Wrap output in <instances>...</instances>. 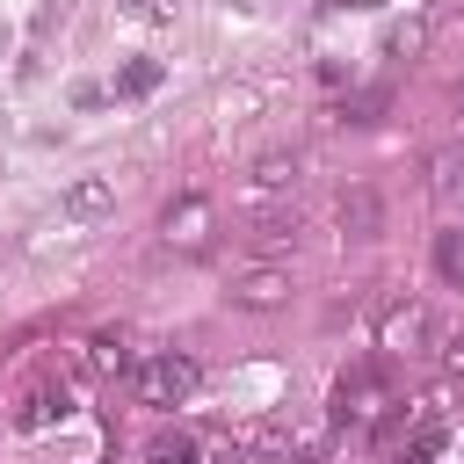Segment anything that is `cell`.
<instances>
[{
    "label": "cell",
    "mask_w": 464,
    "mask_h": 464,
    "mask_svg": "<svg viewBox=\"0 0 464 464\" xmlns=\"http://www.w3.org/2000/svg\"><path fill=\"white\" fill-rule=\"evenodd\" d=\"M435 268H442V283L464 290V232H435Z\"/></svg>",
    "instance_id": "obj_13"
},
{
    "label": "cell",
    "mask_w": 464,
    "mask_h": 464,
    "mask_svg": "<svg viewBox=\"0 0 464 464\" xmlns=\"http://www.w3.org/2000/svg\"><path fill=\"white\" fill-rule=\"evenodd\" d=\"M326 7H377V0H326Z\"/></svg>",
    "instance_id": "obj_17"
},
{
    "label": "cell",
    "mask_w": 464,
    "mask_h": 464,
    "mask_svg": "<svg viewBox=\"0 0 464 464\" xmlns=\"http://www.w3.org/2000/svg\"><path fill=\"white\" fill-rule=\"evenodd\" d=\"M341 232L348 239H377V188H348L341 196Z\"/></svg>",
    "instance_id": "obj_9"
},
{
    "label": "cell",
    "mask_w": 464,
    "mask_h": 464,
    "mask_svg": "<svg viewBox=\"0 0 464 464\" xmlns=\"http://www.w3.org/2000/svg\"><path fill=\"white\" fill-rule=\"evenodd\" d=\"M203 225H210V196H174L167 218H160L167 246H203Z\"/></svg>",
    "instance_id": "obj_7"
},
{
    "label": "cell",
    "mask_w": 464,
    "mask_h": 464,
    "mask_svg": "<svg viewBox=\"0 0 464 464\" xmlns=\"http://www.w3.org/2000/svg\"><path fill=\"white\" fill-rule=\"evenodd\" d=\"M384 406H392V392H384L377 362H355V370L334 377V428H370Z\"/></svg>",
    "instance_id": "obj_2"
},
{
    "label": "cell",
    "mask_w": 464,
    "mask_h": 464,
    "mask_svg": "<svg viewBox=\"0 0 464 464\" xmlns=\"http://www.w3.org/2000/svg\"><path fill=\"white\" fill-rule=\"evenodd\" d=\"M420 341H428V304H413V297H406V304H392V312L377 319V348H392V355H413Z\"/></svg>",
    "instance_id": "obj_5"
},
{
    "label": "cell",
    "mask_w": 464,
    "mask_h": 464,
    "mask_svg": "<svg viewBox=\"0 0 464 464\" xmlns=\"http://www.w3.org/2000/svg\"><path fill=\"white\" fill-rule=\"evenodd\" d=\"M297 152H261L254 167H246V181H239V210H290V196H297Z\"/></svg>",
    "instance_id": "obj_1"
},
{
    "label": "cell",
    "mask_w": 464,
    "mask_h": 464,
    "mask_svg": "<svg viewBox=\"0 0 464 464\" xmlns=\"http://www.w3.org/2000/svg\"><path fill=\"white\" fill-rule=\"evenodd\" d=\"M428 44V14H413V22H399V29H384V58H413Z\"/></svg>",
    "instance_id": "obj_11"
},
{
    "label": "cell",
    "mask_w": 464,
    "mask_h": 464,
    "mask_svg": "<svg viewBox=\"0 0 464 464\" xmlns=\"http://www.w3.org/2000/svg\"><path fill=\"white\" fill-rule=\"evenodd\" d=\"M152 87H160V58H130V65L116 72V94H130V102L152 94Z\"/></svg>",
    "instance_id": "obj_12"
},
{
    "label": "cell",
    "mask_w": 464,
    "mask_h": 464,
    "mask_svg": "<svg viewBox=\"0 0 464 464\" xmlns=\"http://www.w3.org/2000/svg\"><path fill=\"white\" fill-rule=\"evenodd\" d=\"M145 464H203V450L188 435H152L145 442Z\"/></svg>",
    "instance_id": "obj_10"
},
{
    "label": "cell",
    "mask_w": 464,
    "mask_h": 464,
    "mask_svg": "<svg viewBox=\"0 0 464 464\" xmlns=\"http://www.w3.org/2000/svg\"><path fill=\"white\" fill-rule=\"evenodd\" d=\"M72 413V392L58 384V377H36L29 392H22V406H14V428H51V420H65Z\"/></svg>",
    "instance_id": "obj_6"
},
{
    "label": "cell",
    "mask_w": 464,
    "mask_h": 464,
    "mask_svg": "<svg viewBox=\"0 0 464 464\" xmlns=\"http://www.w3.org/2000/svg\"><path fill=\"white\" fill-rule=\"evenodd\" d=\"M123 14H130V22H167L174 0H123Z\"/></svg>",
    "instance_id": "obj_15"
},
{
    "label": "cell",
    "mask_w": 464,
    "mask_h": 464,
    "mask_svg": "<svg viewBox=\"0 0 464 464\" xmlns=\"http://www.w3.org/2000/svg\"><path fill=\"white\" fill-rule=\"evenodd\" d=\"M283 297H290V268H246L232 283V304H246V312H276Z\"/></svg>",
    "instance_id": "obj_8"
},
{
    "label": "cell",
    "mask_w": 464,
    "mask_h": 464,
    "mask_svg": "<svg viewBox=\"0 0 464 464\" xmlns=\"http://www.w3.org/2000/svg\"><path fill=\"white\" fill-rule=\"evenodd\" d=\"M442 362H450V370H464V326L450 334V348H442Z\"/></svg>",
    "instance_id": "obj_16"
},
{
    "label": "cell",
    "mask_w": 464,
    "mask_h": 464,
    "mask_svg": "<svg viewBox=\"0 0 464 464\" xmlns=\"http://www.w3.org/2000/svg\"><path fill=\"white\" fill-rule=\"evenodd\" d=\"M203 384V370H196V355H152V362H138V399L145 406H181L188 392Z\"/></svg>",
    "instance_id": "obj_3"
},
{
    "label": "cell",
    "mask_w": 464,
    "mask_h": 464,
    "mask_svg": "<svg viewBox=\"0 0 464 464\" xmlns=\"http://www.w3.org/2000/svg\"><path fill=\"white\" fill-rule=\"evenodd\" d=\"M87 362H94V370H130L123 334H94V341H87Z\"/></svg>",
    "instance_id": "obj_14"
},
{
    "label": "cell",
    "mask_w": 464,
    "mask_h": 464,
    "mask_svg": "<svg viewBox=\"0 0 464 464\" xmlns=\"http://www.w3.org/2000/svg\"><path fill=\"white\" fill-rule=\"evenodd\" d=\"M457 109H464V87H457Z\"/></svg>",
    "instance_id": "obj_18"
},
{
    "label": "cell",
    "mask_w": 464,
    "mask_h": 464,
    "mask_svg": "<svg viewBox=\"0 0 464 464\" xmlns=\"http://www.w3.org/2000/svg\"><path fill=\"white\" fill-rule=\"evenodd\" d=\"M58 210H65L72 225H87V218H109V210H116V181H109V174H72V181L58 188Z\"/></svg>",
    "instance_id": "obj_4"
}]
</instances>
